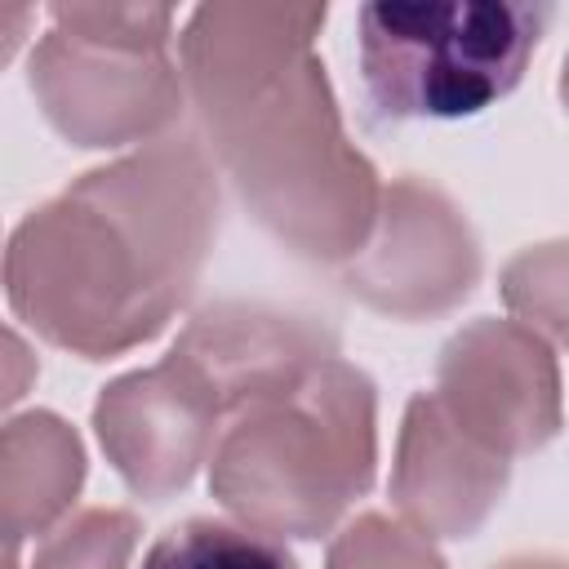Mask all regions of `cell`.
Segmentation results:
<instances>
[{
	"instance_id": "obj_1",
	"label": "cell",
	"mask_w": 569,
	"mask_h": 569,
	"mask_svg": "<svg viewBox=\"0 0 569 569\" xmlns=\"http://www.w3.org/2000/svg\"><path fill=\"white\" fill-rule=\"evenodd\" d=\"M320 27L325 4H204L182 31V84L249 213L293 253L347 262L382 191L342 133Z\"/></svg>"
},
{
	"instance_id": "obj_2",
	"label": "cell",
	"mask_w": 569,
	"mask_h": 569,
	"mask_svg": "<svg viewBox=\"0 0 569 569\" xmlns=\"http://www.w3.org/2000/svg\"><path fill=\"white\" fill-rule=\"evenodd\" d=\"M218 231L196 138H160L40 204L4 249L13 311L84 360L156 338L191 298Z\"/></svg>"
},
{
	"instance_id": "obj_3",
	"label": "cell",
	"mask_w": 569,
	"mask_h": 569,
	"mask_svg": "<svg viewBox=\"0 0 569 569\" xmlns=\"http://www.w3.org/2000/svg\"><path fill=\"white\" fill-rule=\"evenodd\" d=\"M373 382L338 356L244 400L209 449L213 498L271 538L325 533L373 485Z\"/></svg>"
},
{
	"instance_id": "obj_4",
	"label": "cell",
	"mask_w": 569,
	"mask_h": 569,
	"mask_svg": "<svg viewBox=\"0 0 569 569\" xmlns=\"http://www.w3.org/2000/svg\"><path fill=\"white\" fill-rule=\"evenodd\" d=\"M551 18L529 0L365 4L360 76L378 120H462L507 98Z\"/></svg>"
},
{
	"instance_id": "obj_5",
	"label": "cell",
	"mask_w": 569,
	"mask_h": 569,
	"mask_svg": "<svg viewBox=\"0 0 569 569\" xmlns=\"http://www.w3.org/2000/svg\"><path fill=\"white\" fill-rule=\"evenodd\" d=\"M31 93L76 147L138 142L182 111V76L160 44L102 40L67 27H49L36 44Z\"/></svg>"
},
{
	"instance_id": "obj_6",
	"label": "cell",
	"mask_w": 569,
	"mask_h": 569,
	"mask_svg": "<svg viewBox=\"0 0 569 569\" xmlns=\"http://www.w3.org/2000/svg\"><path fill=\"white\" fill-rule=\"evenodd\" d=\"M378 231L347 258L342 284L373 311L422 320L458 307L476 276L480 253L467 218L427 182L400 178L378 196Z\"/></svg>"
},
{
	"instance_id": "obj_7",
	"label": "cell",
	"mask_w": 569,
	"mask_h": 569,
	"mask_svg": "<svg viewBox=\"0 0 569 569\" xmlns=\"http://www.w3.org/2000/svg\"><path fill=\"white\" fill-rule=\"evenodd\" d=\"M440 409L493 453H529L560 427L551 347L516 320H476L440 351Z\"/></svg>"
},
{
	"instance_id": "obj_8",
	"label": "cell",
	"mask_w": 569,
	"mask_h": 569,
	"mask_svg": "<svg viewBox=\"0 0 569 569\" xmlns=\"http://www.w3.org/2000/svg\"><path fill=\"white\" fill-rule=\"evenodd\" d=\"M222 409L204 378L169 351L156 369H138L102 387L93 405V427L138 498H169L187 489L196 467L218 440Z\"/></svg>"
},
{
	"instance_id": "obj_9",
	"label": "cell",
	"mask_w": 569,
	"mask_h": 569,
	"mask_svg": "<svg viewBox=\"0 0 569 569\" xmlns=\"http://www.w3.org/2000/svg\"><path fill=\"white\" fill-rule=\"evenodd\" d=\"M507 489V458L467 436L431 391L413 396L396 471L391 498L427 538H467L493 511Z\"/></svg>"
},
{
	"instance_id": "obj_10",
	"label": "cell",
	"mask_w": 569,
	"mask_h": 569,
	"mask_svg": "<svg viewBox=\"0 0 569 569\" xmlns=\"http://www.w3.org/2000/svg\"><path fill=\"white\" fill-rule=\"evenodd\" d=\"M173 351L204 378L213 391L222 418L240 409L244 400L293 382L311 365L338 356V338L307 320V316H284L267 307H244V302H218L191 316V325L178 333Z\"/></svg>"
},
{
	"instance_id": "obj_11",
	"label": "cell",
	"mask_w": 569,
	"mask_h": 569,
	"mask_svg": "<svg viewBox=\"0 0 569 569\" xmlns=\"http://www.w3.org/2000/svg\"><path fill=\"white\" fill-rule=\"evenodd\" d=\"M84 480V449L58 413H22L0 427V538L49 529Z\"/></svg>"
},
{
	"instance_id": "obj_12",
	"label": "cell",
	"mask_w": 569,
	"mask_h": 569,
	"mask_svg": "<svg viewBox=\"0 0 569 569\" xmlns=\"http://www.w3.org/2000/svg\"><path fill=\"white\" fill-rule=\"evenodd\" d=\"M142 569H298L280 538L227 525V520H187L160 533Z\"/></svg>"
},
{
	"instance_id": "obj_13",
	"label": "cell",
	"mask_w": 569,
	"mask_h": 569,
	"mask_svg": "<svg viewBox=\"0 0 569 569\" xmlns=\"http://www.w3.org/2000/svg\"><path fill=\"white\" fill-rule=\"evenodd\" d=\"M133 542H138L133 511L93 507L67 520L58 533H49L31 569H124Z\"/></svg>"
},
{
	"instance_id": "obj_14",
	"label": "cell",
	"mask_w": 569,
	"mask_h": 569,
	"mask_svg": "<svg viewBox=\"0 0 569 569\" xmlns=\"http://www.w3.org/2000/svg\"><path fill=\"white\" fill-rule=\"evenodd\" d=\"M329 569H445V560L427 533L387 516H360L333 538Z\"/></svg>"
},
{
	"instance_id": "obj_15",
	"label": "cell",
	"mask_w": 569,
	"mask_h": 569,
	"mask_svg": "<svg viewBox=\"0 0 569 569\" xmlns=\"http://www.w3.org/2000/svg\"><path fill=\"white\" fill-rule=\"evenodd\" d=\"M53 27L102 36V40H133V44H169L173 9L164 4H53Z\"/></svg>"
},
{
	"instance_id": "obj_16",
	"label": "cell",
	"mask_w": 569,
	"mask_h": 569,
	"mask_svg": "<svg viewBox=\"0 0 569 569\" xmlns=\"http://www.w3.org/2000/svg\"><path fill=\"white\" fill-rule=\"evenodd\" d=\"M560 280H565V253H560V244H547V249H529V253H520V258L507 267L502 293H507V302L525 316V325H542V316H538V298L547 293V302L565 307V289H560Z\"/></svg>"
},
{
	"instance_id": "obj_17",
	"label": "cell",
	"mask_w": 569,
	"mask_h": 569,
	"mask_svg": "<svg viewBox=\"0 0 569 569\" xmlns=\"http://www.w3.org/2000/svg\"><path fill=\"white\" fill-rule=\"evenodd\" d=\"M31 382H36V356H31V347L13 329L0 325V409L13 405Z\"/></svg>"
},
{
	"instance_id": "obj_18",
	"label": "cell",
	"mask_w": 569,
	"mask_h": 569,
	"mask_svg": "<svg viewBox=\"0 0 569 569\" xmlns=\"http://www.w3.org/2000/svg\"><path fill=\"white\" fill-rule=\"evenodd\" d=\"M31 22H36V13L27 4H0V67L13 58V49L31 31Z\"/></svg>"
},
{
	"instance_id": "obj_19",
	"label": "cell",
	"mask_w": 569,
	"mask_h": 569,
	"mask_svg": "<svg viewBox=\"0 0 569 569\" xmlns=\"http://www.w3.org/2000/svg\"><path fill=\"white\" fill-rule=\"evenodd\" d=\"M493 569H560V560H551V556H525V560H507V565H493Z\"/></svg>"
},
{
	"instance_id": "obj_20",
	"label": "cell",
	"mask_w": 569,
	"mask_h": 569,
	"mask_svg": "<svg viewBox=\"0 0 569 569\" xmlns=\"http://www.w3.org/2000/svg\"><path fill=\"white\" fill-rule=\"evenodd\" d=\"M0 569H18V542L0 538Z\"/></svg>"
}]
</instances>
